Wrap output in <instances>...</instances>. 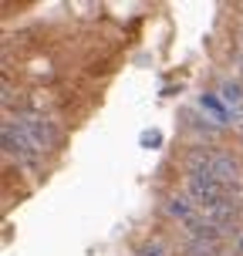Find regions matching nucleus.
<instances>
[{
  "instance_id": "4",
  "label": "nucleus",
  "mask_w": 243,
  "mask_h": 256,
  "mask_svg": "<svg viewBox=\"0 0 243 256\" xmlns=\"http://www.w3.org/2000/svg\"><path fill=\"white\" fill-rule=\"evenodd\" d=\"M159 209H162V216L172 222V226H186L199 209H196V202H192L186 192H166L162 199H159Z\"/></svg>"
},
{
  "instance_id": "1",
  "label": "nucleus",
  "mask_w": 243,
  "mask_h": 256,
  "mask_svg": "<svg viewBox=\"0 0 243 256\" xmlns=\"http://www.w3.org/2000/svg\"><path fill=\"white\" fill-rule=\"evenodd\" d=\"M0 138H4V155L7 158H17L21 166L41 172L44 168V152L38 148V142L24 132V125L17 122L14 115L4 112V125H0Z\"/></svg>"
},
{
  "instance_id": "8",
  "label": "nucleus",
  "mask_w": 243,
  "mask_h": 256,
  "mask_svg": "<svg viewBox=\"0 0 243 256\" xmlns=\"http://www.w3.org/2000/svg\"><path fill=\"white\" fill-rule=\"evenodd\" d=\"M139 145L145 148V152L162 148V132H159V128H142V132H139Z\"/></svg>"
},
{
  "instance_id": "9",
  "label": "nucleus",
  "mask_w": 243,
  "mask_h": 256,
  "mask_svg": "<svg viewBox=\"0 0 243 256\" xmlns=\"http://www.w3.org/2000/svg\"><path fill=\"white\" fill-rule=\"evenodd\" d=\"M233 253L243 256V232H236V236H233Z\"/></svg>"
},
{
  "instance_id": "5",
  "label": "nucleus",
  "mask_w": 243,
  "mask_h": 256,
  "mask_svg": "<svg viewBox=\"0 0 243 256\" xmlns=\"http://www.w3.org/2000/svg\"><path fill=\"white\" fill-rule=\"evenodd\" d=\"M196 104H199V112H206V118H209L213 125H219V128H226V125H233V122H236L233 108L219 98L216 91H203V94L196 98Z\"/></svg>"
},
{
  "instance_id": "6",
  "label": "nucleus",
  "mask_w": 243,
  "mask_h": 256,
  "mask_svg": "<svg viewBox=\"0 0 243 256\" xmlns=\"http://www.w3.org/2000/svg\"><path fill=\"white\" fill-rule=\"evenodd\" d=\"M216 94L230 104L233 112H240V108H243V81H240V78H223Z\"/></svg>"
},
{
  "instance_id": "3",
  "label": "nucleus",
  "mask_w": 243,
  "mask_h": 256,
  "mask_svg": "<svg viewBox=\"0 0 243 256\" xmlns=\"http://www.w3.org/2000/svg\"><path fill=\"white\" fill-rule=\"evenodd\" d=\"M7 115H14L21 125H24V132L38 142L41 152H48V148H61V145H64V128L58 125V118L48 115V112L21 108V112H7Z\"/></svg>"
},
{
  "instance_id": "7",
  "label": "nucleus",
  "mask_w": 243,
  "mask_h": 256,
  "mask_svg": "<svg viewBox=\"0 0 243 256\" xmlns=\"http://www.w3.org/2000/svg\"><path fill=\"white\" fill-rule=\"evenodd\" d=\"M135 256H172V250L162 240H145V243L135 246Z\"/></svg>"
},
{
  "instance_id": "2",
  "label": "nucleus",
  "mask_w": 243,
  "mask_h": 256,
  "mask_svg": "<svg viewBox=\"0 0 243 256\" xmlns=\"http://www.w3.org/2000/svg\"><path fill=\"white\" fill-rule=\"evenodd\" d=\"M182 192L196 202L199 212H209V209L230 202V199H243V196H233V192L223 189V186L213 179V172H203V176H199V172H182Z\"/></svg>"
},
{
  "instance_id": "10",
  "label": "nucleus",
  "mask_w": 243,
  "mask_h": 256,
  "mask_svg": "<svg viewBox=\"0 0 243 256\" xmlns=\"http://www.w3.org/2000/svg\"><path fill=\"white\" fill-rule=\"evenodd\" d=\"M233 64H236V78H240V81H243V51H240V58H236V61H233Z\"/></svg>"
}]
</instances>
